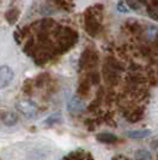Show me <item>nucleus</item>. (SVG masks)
Here are the masks:
<instances>
[{
    "mask_svg": "<svg viewBox=\"0 0 158 160\" xmlns=\"http://www.w3.org/2000/svg\"><path fill=\"white\" fill-rule=\"evenodd\" d=\"M102 6L96 5L92 8H89L84 16V24L85 29L89 35L91 36H97L98 32H101L102 28Z\"/></svg>",
    "mask_w": 158,
    "mask_h": 160,
    "instance_id": "nucleus-1",
    "label": "nucleus"
},
{
    "mask_svg": "<svg viewBox=\"0 0 158 160\" xmlns=\"http://www.w3.org/2000/svg\"><path fill=\"white\" fill-rule=\"evenodd\" d=\"M120 71L121 68L116 60L114 59H107L104 66H103V77L108 84H116L120 78Z\"/></svg>",
    "mask_w": 158,
    "mask_h": 160,
    "instance_id": "nucleus-2",
    "label": "nucleus"
},
{
    "mask_svg": "<svg viewBox=\"0 0 158 160\" xmlns=\"http://www.w3.org/2000/svg\"><path fill=\"white\" fill-rule=\"evenodd\" d=\"M16 107L18 112H21L28 118H34L37 114V105L34 101L29 100V99H24V100H19L16 104Z\"/></svg>",
    "mask_w": 158,
    "mask_h": 160,
    "instance_id": "nucleus-3",
    "label": "nucleus"
},
{
    "mask_svg": "<svg viewBox=\"0 0 158 160\" xmlns=\"http://www.w3.org/2000/svg\"><path fill=\"white\" fill-rule=\"evenodd\" d=\"M97 62H98V54H97V52L94 51L92 48H87L84 51V53H83V56L80 58V68L81 69H91V68H94L96 64H97Z\"/></svg>",
    "mask_w": 158,
    "mask_h": 160,
    "instance_id": "nucleus-4",
    "label": "nucleus"
},
{
    "mask_svg": "<svg viewBox=\"0 0 158 160\" xmlns=\"http://www.w3.org/2000/svg\"><path fill=\"white\" fill-rule=\"evenodd\" d=\"M13 77H15V73L10 66H7V65L0 66V89L6 88L12 82Z\"/></svg>",
    "mask_w": 158,
    "mask_h": 160,
    "instance_id": "nucleus-5",
    "label": "nucleus"
},
{
    "mask_svg": "<svg viewBox=\"0 0 158 160\" xmlns=\"http://www.w3.org/2000/svg\"><path fill=\"white\" fill-rule=\"evenodd\" d=\"M96 140L101 143H105V144H111L115 143L118 141V136H115L114 134H110V132H101L96 136Z\"/></svg>",
    "mask_w": 158,
    "mask_h": 160,
    "instance_id": "nucleus-6",
    "label": "nucleus"
},
{
    "mask_svg": "<svg viewBox=\"0 0 158 160\" xmlns=\"http://www.w3.org/2000/svg\"><path fill=\"white\" fill-rule=\"evenodd\" d=\"M151 131L147 129H139V130H132V131H127L126 135L131 138H145V137L150 136Z\"/></svg>",
    "mask_w": 158,
    "mask_h": 160,
    "instance_id": "nucleus-7",
    "label": "nucleus"
},
{
    "mask_svg": "<svg viewBox=\"0 0 158 160\" xmlns=\"http://www.w3.org/2000/svg\"><path fill=\"white\" fill-rule=\"evenodd\" d=\"M68 108H70V111H72V112L78 113L84 108V106H83V102L80 101L79 98H73L72 101L70 102V105H68Z\"/></svg>",
    "mask_w": 158,
    "mask_h": 160,
    "instance_id": "nucleus-8",
    "label": "nucleus"
},
{
    "mask_svg": "<svg viewBox=\"0 0 158 160\" xmlns=\"http://www.w3.org/2000/svg\"><path fill=\"white\" fill-rule=\"evenodd\" d=\"M2 122L6 124V125H15L17 122H18V117H17V114L12 112H6L4 116H2Z\"/></svg>",
    "mask_w": 158,
    "mask_h": 160,
    "instance_id": "nucleus-9",
    "label": "nucleus"
},
{
    "mask_svg": "<svg viewBox=\"0 0 158 160\" xmlns=\"http://www.w3.org/2000/svg\"><path fill=\"white\" fill-rule=\"evenodd\" d=\"M135 160H151V153L146 149H138L135 152Z\"/></svg>",
    "mask_w": 158,
    "mask_h": 160,
    "instance_id": "nucleus-10",
    "label": "nucleus"
},
{
    "mask_svg": "<svg viewBox=\"0 0 158 160\" xmlns=\"http://www.w3.org/2000/svg\"><path fill=\"white\" fill-rule=\"evenodd\" d=\"M56 5L63 10H70L73 6V0H55Z\"/></svg>",
    "mask_w": 158,
    "mask_h": 160,
    "instance_id": "nucleus-11",
    "label": "nucleus"
},
{
    "mask_svg": "<svg viewBox=\"0 0 158 160\" xmlns=\"http://www.w3.org/2000/svg\"><path fill=\"white\" fill-rule=\"evenodd\" d=\"M19 15V12H18V10L17 8H12V10H10L7 13H6V17H7V21L10 22L11 24H13L16 22L17 17Z\"/></svg>",
    "mask_w": 158,
    "mask_h": 160,
    "instance_id": "nucleus-12",
    "label": "nucleus"
},
{
    "mask_svg": "<svg viewBox=\"0 0 158 160\" xmlns=\"http://www.w3.org/2000/svg\"><path fill=\"white\" fill-rule=\"evenodd\" d=\"M60 122H61V116H60V113H55V114H52L49 118L46 119V124H48V125H53V124L60 123Z\"/></svg>",
    "mask_w": 158,
    "mask_h": 160,
    "instance_id": "nucleus-13",
    "label": "nucleus"
},
{
    "mask_svg": "<svg viewBox=\"0 0 158 160\" xmlns=\"http://www.w3.org/2000/svg\"><path fill=\"white\" fill-rule=\"evenodd\" d=\"M118 11H121V12H127L128 11V8H127V6H122V2H120L118 4Z\"/></svg>",
    "mask_w": 158,
    "mask_h": 160,
    "instance_id": "nucleus-14",
    "label": "nucleus"
},
{
    "mask_svg": "<svg viewBox=\"0 0 158 160\" xmlns=\"http://www.w3.org/2000/svg\"><path fill=\"white\" fill-rule=\"evenodd\" d=\"M113 160H129L127 157H125V155H116L115 158H113Z\"/></svg>",
    "mask_w": 158,
    "mask_h": 160,
    "instance_id": "nucleus-15",
    "label": "nucleus"
}]
</instances>
